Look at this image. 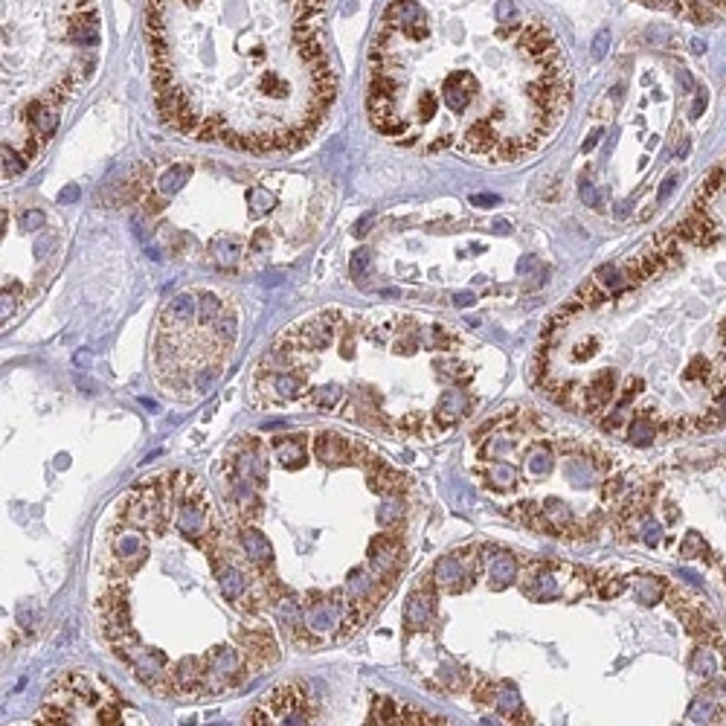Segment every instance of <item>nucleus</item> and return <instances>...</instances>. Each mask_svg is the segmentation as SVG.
<instances>
[{"instance_id": "obj_27", "label": "nucleus", "mask_w": 726, "mask_h": 726, "mask_svg": "<svg viewBox=\"0 0 726 726\" xmlns=\"http://www.w3.org/2000/svg\"><path fill=\"white\" fill-rule=\"evenodd\" d=\"M680 555H682V558H703V555H706V543H703L700 535L689 532L686 541L680 543Z\"/></svg>"}, {"instance_id": "obj_31", "label": "nucleus", "mask_w": 726, "mask_h": 726, "mask_svg": "<svg viewBox=\"0 0 726 726\" xmlns=\"http://www.w3.org/2000/svg\"><path fill=\"white\" fill-rule=\"evenodd\" d=\"M607 44H610V32H599V38H595V44H593V58H602L607 53Z\"/></svg>"}, {"instance_id": "obj_3", "label": "nucleus", "mask_w": 726, "mask_h": 726, "mask_svg": "<svg viewBox=\"0 0 726 726\" xmlns=\"http://www.w3.org/2000/svg\"><path fill=\"white\" fill-rule=\"evenodd\" d=\"M96 0H4V148L32 163L96 67Z\"/></svg>"}, {"instance_id": "obj_16", "label": "nucleus", "mask_w": 726, "mask_h": 726, "mask_svg": "<svg viewBox=\"0 0 726 726\" xmlns=\"http://www.w3.org/2000/svg\"><path fill=\"white\" fill-rule=\"evenodd\" d=\"M273 454L282 465L288 468H303L308 462V444L303 436H282V439H273Z\"/></svg>"}, {"instance_id": "obj_5", "label": "nucleus", "mask_w": 726, "mask_h": 726, "mask_svg": "<svg viewBox=\"0 0 726 726\" xmlns=\"http://www.w3.org/2000/svg\"><path fill=\"white\" fill-rule=\"evenodd\" d=\"M145 558V535L143 529L122 520V526L108 532V558H105V572L111 579H128Z\"/></svg>"}, {"instance_id": "obj_1", "label": "nucleus", "mask_w": 726, "mask_h": 726, "mask_svg": "<svg viewBox=\"0 0 726 726\" xmlns=\"http://www.w3.org/2000/svg\"><path fill=\"white\" fill-rule=\"evenodd\" d=\"M558 41L517 0H390L369 50L375 131L485 163L529 157L569 111Z\"/></svg>"}, {"instance_id": "obj_4", "label": "nucleus", "mask_w": 726, "mask_h": 726, "mask_svg": "<svg viewBox=\"0 0 726 726\" xmlns=\"http://www.w3.org/2000/svg\"><path fill=\"white\" fill-rule=\"evenodd\" d=\"M317 706L308 697V689L303 682H285V686L273 689L259 706H256L244 723L259 726V723H314Z\"/></svg>"}, {"instance_id": "obj_34", "label": "nucleus", "mask_w": 726, "mask_h": 726, "mask_svg": "<svg viewBox=\"0 0 726 726\" xmlns=\"http://www.w3.org/2000/svg\"><path fill=\"white\" fill-rule=\"evenodd\" d=\"M497 201H500L497 195H474V198H471L474 206H494Z\"/></svg>"}, {"instance_id": "obj_22", "label": "nucleus", "mask_w": 726, "mask_h": 726, "mask_svg": "<svg viewBox=\"0 0 726 726\" xmlns=\"http://www.w3.org/2000/svg\"><path fill=\"white\" fill-rule=\"evenodd\" d=\"M663 590H666V579H639L633 584V593H636L639 605H656L659 595H663Z\"/></svg>"}, {"instance_id": "obj_26", "label": "nucleus", "mask_w": 726, "mask_h": 726, "mask_svg": "<svg viewBox=\"0 0 726 726\" xmlns=\"http://www.w3.org/2000/svg\"><path fill=\"white\" fill-rule=\"evenodd\" d=\"M682 378H686V381H709V378H712V360H706L703 355H697V357L689 363V369L682 372Z\"/></svg>"}, {"instance_id": "obj_35", "label": "nucleus", "mask_w": 726, "mask_h": 726, "mask_svg": "<svg viewBox=\"0 0 726 726\" xmlns=\"http://www.w3.org/2000/svg\"><path fill=\"white\" fill-rule=\"evenodd\" d=\"M715 410L726 416V383H723V390H720V392L715 395Z\"/></svg>"}, {"instance_id": "obj_14", "label": "nucleus", "mask_w": 726, "mask_h": 726, "mask_svg": "<svg viewBox=\"0 0 726 726\" xmlns=\"http://www.w3.org/2000/svg\"><path fill=\"white\" fill-rule=\"evenodd\" d=\"M491 703H494L497 715L506 718L508 723H535V720H532V715L523 712L520 694H517V689L511 686V682H497V686H494V700H491Z\"/></svg>"}, {"instance_id": "obj_9", "label": "nucleus", "mask_w": 726, "mask_h": 726, "mask_svg": "<svg viewBox=\"0 0 726 726\" xmlns=\"http://www.w3.org/2000/svg\"><path fill=\"white\" fill-rule=\"evenodd\" d=\"M567 567L561 564H535L532 567V575L526 579L523 590L529 599L535 602H552V599H564V587H567V579H564Z\"/></svg>"}, {"instance_id": "obj_25", "label": "nucleus", "mask_w": 726, "mask_h": 726, "mask_svg": "<svg viewBox=\"0 0 726 726\" xmlns=\"http://www.w3.org/2000/svg\"><path fill=\"white\" fill-rule=\"evenodd\" d=\"M508 451H515V442L508 436H491L482 447H480V456L482 459H494V456H506Z\"/></svg>"}, {"instance_id": "obj_24", "label": "nucleus", "mask_w": 726, "mask_h": 726, "mask_svg": "<svg viewBox=\"0 0 726 726\" xmlns=\"http://www.w3.org/2000/svg\"><path fill=\"white\" fill-rule=\"evenodd\" d=\"M590 590L599 595V599H616V595L625 590V581L610 579V575H595V581H590Z\"/></svg>"}, {"instance_id": "obj_32", "label": "nucleus", "mask_w": 726, "mask_h": 726, "mask_svg": "<svg viewBox=\"0 0 726 726\" xmlns=\"http://www.w3.org/2000/svg\"><path fill=\"white\" fill-rule=\"evenodd\" d=\"M706 102H709L706 91H697V99H694V105H692V117H694V119L703 114V108H706Z\"/></svg>"}, {"instance_id": "obj_7", "label": "nucleus", "mask_w": 726, "mask_h": 726, "mask_svg": "<svg viewBox=\"0 0 726 726\" xmlns=\"http://www.w3.org/2000/svg\"><path fill=\"white\" fill-rule=\"evenodd\" d=\"M311 451L323 465H367L372 459V454L363 444L349 442V439L337 436L331 430L317 433L314 442H311Z\"/></svg>"}, {"instance_id": "obj_30", "label": "nucleus", "mask_w": 726, "mask_h": 726, "mask_svg": "<svg viewBox=\"0 0 726 726\" xmlns=\"http://www.w3.org/2000/svg\"><path fill=\"white\" fill-rule=\"evenodd\" d=\"M581 201L587 204V206H593V209H602L605 204H602V195H599V189H595L590 180H581Z\"/></svg>"}, {"instance_id": "obj_8", "label": "nucleus", "mask_w": 726, "mask_h": 726, "mask_svg": "<svg viewBox=\"0 0 726 726\" xmlns=\"http://www.w3.org/2000/svg\"><path fill=\"white\" fill-rule=\"evenodd\" d=\"M239 645L247 654L253 671L256 668H268L279 659V645L273 639V631L268 628V622H253L247 628H242L239 633Z\"/></svg>"}, {"instance_id": "obj_36", "label": "nucleus", "mask_w": 726, "mask_h": 726, "mask_svg": "<svg viewBox=\"0 0 726 726\" xmlns=\"http://www.w3.org/2000/svg\"><path fill=\"white\" fill-rule=\"evenodd\" d=\"M674 180H677L674 175H671V178H666L663 189H659V201H663V198H668V195H671V189H674Z\"/></svg>"}, {"instance_id": "obj_11", "label": "nucleus", "mask_w": 726, "mask_h": 726, "mask_svg": "<svg viewBox=\"0 0 726 726\" xmlns=\"http://www.w3.org/2000/svg\"><path fill=\"white\" fill-rule=\"evenodd\" d=\"M436 581L433 575L421 579L413 590V595L407 599V607H404V628L407 631H424L430 625V619L436 613Z\"/></svg>"}, {"instance_id": "obj_12", "label": "nucleus", "mask_w": 726, "mask_h": 726, "mask_svg": "<svg viewBox=\"0 0 726 726\" xmlns=\"http://www.w3.org/2000/svg\"><path fill=\"white\" fill-rule=\"evenodd\" d=\"M616 383H619V375L610 372V369H602L581 390V410L587 416H602V410L607 407L610 398L616 395Z\"/></svg>"}, {"instance_id": "obj_19", "label": "nucleus", "mask_w": 726, "mask_h": 726, "mask_svg": "<svg viewBox=\"0 0 726 726\" xmlns=\"http://www.w3.org/2000/svg\"><path fill=\"white\" fill-rule=\"evenodd\" d=\"M564 477H567V482L572 488H587L593 482V477H595V465H593V459H581V456L567 459Z\"/></svg>"}, {"instance_id": "obj_6", "label": "nucleus", "mask_w": 726, "mask_h": 726, "mask_svg": "<svg viewBox=\"0 0 726 726\" xmlns=\"http://www.w3.org/2000/svg\"><path fill=\"white\" fill-rule=\"evenodd\" d=\"M480 552H482L480 546H465V549H459L454 555L439 558L433 572H430L436 587L442 593H462L465 587H471L474 579H477V572H480V561H482V558H477Z\"/></svg>"}, {"instance_id": "obj_21", "label": "nucleus", "mask_w": 726, "mask_h": 726, "mask_svg": "<svg viewBox=\"0 0 726 726\" xmlns=\"http://www.w3.org/2000/svg\"><path fill=\"white\" fill-rule=\"evenodd\" d=\"M401 517H404V500H401L398 494L383 497V500H381V511H378V523L387 526V529H392V526L401 523Z\"/></svg>"}, {"instance_id": "obj_20", "label": "nucleus", "mask_w": 726, "mask_h": 726, "mask_svg": "<svg viewBox=\"0 0 726 726\" xmlns=\"http://www.w3.org/2000/svg\"><path fill=\"white\" fill-rule=\"evenodd\" d=\"M398 703L392 700V697H375L372 700V709H369V723H381V726H387V723H395L398 720Z\"/></svg>"}, {"instance_id": "obj_13", "label": "nucleus", "mask_w": 726, "mask_h": 726, "mask_svg": "<svg viewBox=\"0 0 726 726\" xmlns=\"http://www.w3.org/2000/svg\"><path fill=\"white\" fill-rule=\"evenodd\" d=\"M482 552L488 558H482L488 564V581L494 590H506L517 581V572H520V564L511 552L506 549H491V546H482Z\"/></svg>"}, {"instance_id": "obj_37", "label": "nucleus", "mask_w": 726, "mask_h": 726, "mask_svg": "<svg viewBox=\"0 0 726 726\" xmlns=\"http://www.w3.org/2000/svg\"><path fill=\"white\" fill-rule=\"evenodd\" d=\"M76 198H79V189H76V186H70V189H64V192H61V198H58V201H61V204H67V201H76Z\"/></svg>"}, {"instance_id": "obj_10", "label": "nucleus", "mask_w": 726, "mask_h": 726, "mask_svg": "<svg viewBox=\"0 0 726 726\" xmlns=\"http://www.w3.org/2000/svg\"><path fill=\"white\" fill-rule=\"evenodd\" d=\"M236 541L242 546V555L247 558V564L256 569L259 579H268L270 567H273V549L268 543V538L262 535L259 529H253L247 520H239L236 526Z\"/></svg>"}, {"instance_id": "obj_15", "label": "nucleus", "mask_w": 726, "mask_h": 726, "mask_svg": "<svg viewBox=\"0 0 726 726\" xmlns=\"http://www.w3.org/2000/svg\"><path fill=\"white\" fill-rule=\"evenodd\" d=\"M477 474H480V480H482L488 488H497V491H511V488H517V482H520L517 468H515V465H508V462H491V465H482Z\"/></svg>"}, {"instance_id": "obj_2", "label": "nucleus", "mask_w": 726, "mask_h": 726, "mask_svg": "<svg viewBox=\"0 0 726 726\" xmlns=\"http://www.w3.org/2000/svg\"><path fill=\"white\" fill-rule=\"evenodd\" d=\"M329 0H148L145 44L163 122L250 154L305 145L337 99Z\"/></svg>"}, {"instance_id": "obj_23", "label": "nucleus", "mask_w": 726, "mask_h": 726, "mask_svg": "<svg viewBox=\"0 0 726 726\" xmlns=\"http://www.w3.org/2000/svg\"><path fill=\"white\" fill-rule=\"evenodd\" d=\"M308 401L314 404V407H319V410H334L340 404V387H334V383H323V387H317V390L308 392Z\"/></svg>"}, {"instance_id": "obj_38", "label": "nucleus", "mask_w": 726, "mask_h": 726, "mask_svg": "<svg viewBox=\"0 0 726 726\" xmlns=\"http://www.w3.org/2000/svg\"><path fill=\"white\" fill-rule=\"evenodd\" d=\"M680 579H686L689 584H700V575L692 572V569H680Z\"/></svg>"}, {"instance_id": "obj_29", "label": "nucleus", "mask_w": 726, "mask_h": 726, "mask_svg": "<svg viewBox=\"0 0 726 726\" xmlns=\"http://www.w3.org/2000/svg\"><path fill=\"white\" fill-rule=\"evenodd\" d=\"M692 668L694 671H703V674H715V659H712V651L706 648V642H703V648L694 654V659H692Z\"/></svg>"}, {"instance_id": "obj_17", "label": "nucleus", "mask_w": 726, "mask_h": 726, "mask_svg": "<svg viewBox=\"0 0 726 726\" xmlns=\"http://www.w3.org/2000/svg\"><path fill=\"white\" fill-rule=\"evenodd\" d=\"M523 465H526V474H529L532 480H543V477L552 471V465H555L552 444H546V442L532 444L529 451H526V456H523Z\"/></svg>"}, {"instance_id": "obj_33", "label": "nucleus", "mask_w": 726, "mask_h": 726, "mask_svg": "<svg viewBox=\"0 0 726 726\" xmlns=\"http://www.w3.org/2000/svg\"><path fill=\"white\" fill-rule=\"evenodd\" d=\"M474 303H477L474 293H456V296H454V305H459V308H468V305H474Z\"/></svg>"}, {"instance_id": "obj_18", "label": "nucleus", "mask_w": 726, "mask_h": 726, "mask_svg": "<svg viewBox=\"0 0 726 726\" xmlns=\"http://www.w3.org/2000/svg\"><path fill=\"white\" fill-rule=\"evenodd\" d=\"M656 433H659V418H651V413H639L631 418V427H628V439L639 447H648L651 442H656Z\"/></svg>"}, {"instance_id": "obj_28", "label": "nucleus", "mask_w": 726, "mask_h": 726, "mask_svg": "<svg viewBox=\"0 0 726 726\" xmlns=\"http://www.w3.org/2000/svg\"><path fill=\"white\" fill-rule=\"evenodd\" d=\"M642 541L648 543V546H656L659 543V535H663V526L656 523V517L654 515H648V511H642Z\"/></svg>"}]
</instances>
